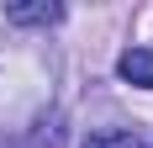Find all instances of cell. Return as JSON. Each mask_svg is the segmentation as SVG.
Here are the masks:
<instances>
[{"mask_svg": "<svg viewBox=\"0 0 153 148\" xmlns=\"http://www.w3.org/2000/svg\"><path fill=\"white\" fill-rule=\"evenodd\" d=\"M116 74H122L127 85L153 90V48H127L122 58H116Z\"/></svg>", "mask_w": 153, "mask_h": 148, "instance_id": "obj_1", "label": "cell"}, {"mask_svg": "<svg viewBox=\"0 0 153 148\" xmlns=\"http://www.w3.org/2000/svg\"><path fill=\"white\" fill-rule=\"evenodd\" d=\"M58 5L53 0H32V5H5V21H16V27H53L58 21Z\"/></svg>", "mask_w": 153, "mask_h": 148, "instance_id": "obj_2", "label": "cell"}, {"mask_svg": "<svg viewBox=\"0 0 153 148\" xmlns=\"http://www.w3.org/2000/svg\"><path fill=\"white\" fill-rule=\"evenodd\" d=\"M85 148H143V138L127 132V127H111V132H90Z\"/></svg>", "mask_w": 153, "mask_h": 148, "instance_id": "obj_3", "label": "cell"}]
</instances>
